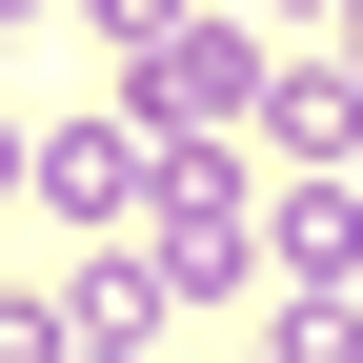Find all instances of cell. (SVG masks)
<instances>
[{"instance_id":"6da1fadb","label":"cell","mask_w":363,"mask_h":363,"mask_svg":"<svg viewBox=\"0 0 363 363\" xmlns=\"http://www.w3.org/2000/svg\"><path fill=\"white\" fill-rule=\"evenodd\" d=\"M21 202H40V222H81V242H142L162 142H142V121H21Z\"/></svg>"},{"instance_id":"277c9868","label":"cell","mask_w":363,"mask_h":363,"mask_svg":"<svg viewBox=\"0 0 363 363\" xmlns=\"http://www.w3.org/2000/svg\"><path fill=\"white\" fill-rule=\"evenodd\" d=\"M262 283H363V182H283V222H262Z\"/></svg>"},{"instance_id":"ba28073f","label":"cell","mask_w":363,"mask_h":363,"mask_svg":"<svg viewBox=\"0 0 363 363\" xmlns=\"http://www.w3.org/2000/svg\"><path fill=\"white\" fill-rule=\"evenodd\" d=\"M61 363H142V343H61Z\"/></svg>"},{"instance_id":"5b68a950","label":"cell","mask_w":363,"mask_h":363,"mask_svg":"<svg viewBox=\"0 0 363 363\" xmlns=\"http://www.w3.org/2000/svg\"><path fill=\"white\" fill-rule=\"evenodd\" d=\"M262 363H363V303L343 283H283V303H262Z\"/></svg>"},{"instance_id":"8992f818","label":"cell","mask_w":363,"mask_h":363,"mask_svg":"<svg viewBox=\"0 0 363 363\" xmlns=\"http://www.w3.org/2000/svg\"><path fill=\"white\" fill-rule=\"evenodd\" d=\"M182 21H202V0H81V40H121V61H162Z\"/></svg>"},{"instance_id":"52a82bcc","label":"cell","mask_w":363,"mask_h":363,"mask_svg":"<svg viewBox=\"0 0 363 363\" xmlns=\"http://www.w3.org/2000/svg\"><path fill=\"white\" fill-rule=\"evenodd\" d=\"M242 21H343V0H242Z\"/></svg>"},{"instance_id":"3957f363","label":"cell","mask_w":363,"mask_h":363,"mask_svg":"<svg viewBox=\"0 0 363 363\" xmlns=\"http://www.w3.org/2000/svg\"><path fill=\"white\" fill-rule=\"evenodd\" d=\"M242 162H303V182H343L363 162V61H283V81H262V142Z\"/></svg>"},{"instance_id":"30bf717a","label":"cell","mask_w":363,"mask_h":363,"mask_svg":"<svg viewBox=\"0 0 363 363\" xmlns=\"http://www.w3.org/2000/svg\"><path fill=\"white\" fill-rule=\"evenodd\" d=\"M343 182H363V162H343Z\"/></svg>"},{"instance_id":"7a4b0ae2","label":"cell","mask_w":363,"mask_h":363,"mask_svg":"<svg viewBox=\"0 0 363 363\" xmlns=\"http://www.w3.org/2000/svg\"><path fill=\"white\" fill-rule=\"evenodd\" d=\"M262 81H283V61H262V21H182L162 61H142V101H121V121H142V142H262Z\"/></svg>"},{"instance_id":"8fae6325","label":"cell","mask_w":363,"mask_h":363,"mask_svg":"<svg viewBox=\"0 0 363 363\" xmlns=\"http://www.w3.org/2000/svg\"><path fill=\"white\" fill-rule=\"evenodd\" d=\"M242 363H262V343H242Z\"/></svg>"},{"instance_id":"9c48e42d","label":"cell","mask_w":363,"mask_h":363,"mask_svg":"<svg viewBox=\"0 0 363 363\" xmlns=\"http://www.w3.org/2000/svg\"><path fill=\"white\" fill-rule=\"evenodd\" d=\"M343 61H363V0H343Z\"/></svg>"}]
</instances>
